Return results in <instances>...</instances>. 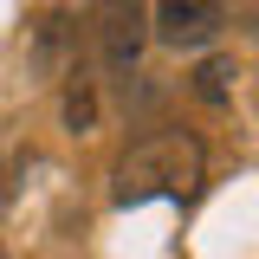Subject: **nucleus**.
Returning a JSON list of instances; mask_svg holds the SVG:
<instances>
[{
    "label": "nucleus",
    "instance_id": "obj_5",
    "mask_svg": "<svg viewBox=\"0 0 259 259\" xmlns=\"http://www.w3.org/2000/svg\"><path fill=\"white\" fill-rule=\"evenodd\" d=\"M65 123H71V130H91V123H97V97H91L84 78H71V84H65Z\"/></svg>",
    "mask_w": 259,
    "mask_h": 259
},
{
    "label": "nucleus",
    "instance_id": "obj_2",
    "mask_svg": "<svg viewBox=\"0 0 259 259\" xmlns=\"http://www.w3.org/2000/svg\"><path fill=\"white\" fill-rule=\"evenodd\" d=\"M91 39L104 71H130L149 46V7L143 0H91Z\"/></svg>",
    "mask_w": 259,
    "mask_h": 259
},
{
    "label": "nucleus",
    "instance_id": "obj_1",
    "mask_svg": "<svg viewBox=\"0 0 259 259\" xmlns=\"http://www.w3.org/2000/svg\"><path fill=\"white\" fill-rule=\"evenodd\" d=\"M201 175H207V156H201V143L182 136V130H156V136H143L123 162H117V201H149V194H168V201H188L201 188Z\"/></svg>",
    "mask_w": 259,
    "mask_h": 259
},
{
    "label": "nucleus",
    "instance_id": "obj_6",
    "mask_svg": "<svg viewBox=\"0 0 259 259\" xmlns=\"http://www.w3.org/2000/svg\"><path fill=\"white\" fill-rule=\"evenodd\" d=\"M0 259H7V253H0Z\"/></svg>",
    "mask_w": 259,
    "mask_h": 259
},
{
    "label": "nucleus",
    "instance_id": "obj_3",
    "mask_svg": "<svg viewBox=\"0 0 259 259\" xmlns=\"http://www.w3.org/2000/svg\"><path fill=\"white\" fill-rule=\"evenodd\" d=\"M221 26H227L221 0H156V13H149V39L175 46V52H201V46H214Z\"/></svg>",
    "mask_w": 259,
    "mask_h": 259
},
{
    "label": "nucleus",
    "instance_id": "obj_4",
    "mask_svg": "<svg viewBox=\"0 0 259 259\" xmlns=\"http://www.w3.org/2000/svg\"><path fill=\"white\" fill-rule=\"evenodd\" d=\"M233 78H240L233 59H201V71H194V97H201V104H227V97H233Z\"/></svg>",
    "mask_w": 259,
    "mask_h": 259
}]
</instances>
